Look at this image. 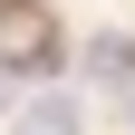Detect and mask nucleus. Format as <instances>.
<instances>
[{
	"label": "nucleus",
	"mask_w": 135,
	"mask_h": 135,
	"mask_svg": "<svg viewBox=\"0 0 135 135\" xmlns=\"http://www.w3.org/2000/svg\"><path fill=\"white\" fill-rule=\"evenodd\" d=\"M10 135H87V106L68 87H39V97H20V126Z\"/></svg>",
	"instance_id": "nucleus-1"
},
{
	"label": "nucleus",
	"mask_w": 135,
	"mask_h": 135,
	"mask_svg": "<svg viewBox=\"0 0 135 135\" xmlns=\"http://www.w3.org/2000/svg\"><path fill=\"white\" fill-rule=\"evenodd\" d=\"M87 77H97V87H135V48L126 39H97L87 48Z\"/></svg>",
	"instance_id": "nucleus-2"
}]
</instances>
